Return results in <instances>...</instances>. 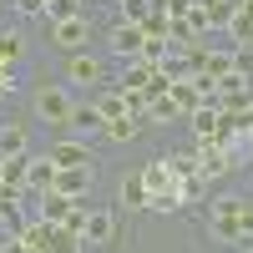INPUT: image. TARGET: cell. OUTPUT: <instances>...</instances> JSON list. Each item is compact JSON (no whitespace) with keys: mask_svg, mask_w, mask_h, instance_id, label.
Returning <instances> with one entry per match:
<instances>
[{"mask_svg":"<svg viewBox=\"0 0 253 253\" xmlns=\"http://www.w3.org/2000/svg\"><path fill=\"white\" fill-rule=\"evenodd\" d=\"M26 152V126H0V157H20Z\"/></svg>","mask_w":253,"mask_h":253,"instance_id":"22","label":"cell"},{"mask_svg":"<svg viewBox=\"0 0 253 253\" xmlns=\"http://www.w3.org/2000/svg\"><path fill=\"white\" fill-rule=\"evenodd\" d=\"M137 172L147 182V208H157V213H177V208H187L198 198V187H203V177H182L172 167V157H152L147 167H137Z\"/></svg>","mask_w":253,"mask_h":253,"instance_id":"1","label":"cell"},{"mask_svg":"<svg viewBox=\"0 0 253 253\" xmlns=\"http://www.w3.org/2000/svg\"><path fill=\"white\" fill-rule=\"evenodd\" d=\"M233 71L238 76H253V46H238L233 51Z\"/></svg>","mask_w":253,"mask_h":253,"instance_id":"31","label":"cell"},{"mask_svg":"<svg viewBox=\"0 0 253 253\" xmlns=\"http://www.w3.org/2000/svg\"><path fill=\"white\" fill-rule=\"evenodd\" d=\"M46 157H51L56 167H86V162H91V147H86V142H71V137H61Z\"/></svg>","mask_w":253,"mask_h":253,"instance_id":"7","label":"cell"},{"mask_svg":"<svg viewBox=\"0 0 253 253\" xmlns=\"http://www.w3.org/2000/svg\"><path fill=\"white\" fill-rule=\"evenodd\" d=\"M0 66H10V61H0Z\"/></svg>","mask_w":253,"mask_h":253,"instance_id":"38","label":"cell"},{"mask_svg":"<svg viewBox=\"0 0 253 253\" xmlns=\"http://www.w3.org/2000/svg\"><path fill=\"white\" fill-rule=\"evenodd\" d=\"M228 31H233V41H238V46H253V0L233 10V20H228Z\"/></svg>","mask_w":253,"mask_h":253,"instance_id":"19","label":"cell"},{"mask_svg":"<svg viewBox=\"0 0 253 253\" xmlns=\"http://www.w3.org/2000/svg\"><path fill=\"white\" fill-rule=\"evenodd\" d=\"M243 208V198H233V193H223V198H213V213H238Z\"/></svg>","mask_w":253,"mask_h":253,"instance_id":"32","label":"cell"},{"mask_svg":"<svg viewBox=\"0 0 253 253\" xmlns=\"http://www.w3.org/2000/svg\"><path fill=\"white\" fill-rule=\"evenodd\" d=\"M107 71H101V61L86 56V51H71V66H66V81H81V86H91V81H101Z\"/></svg>","mask_w":253,"mask_h":253,"instance_id":"10","label":"cell"},{"mask_svg":"<svg viewBox=\"0 0 253 253\" xmlns=\"http://www.w3.org/2000/svg\"><path fill=\"white\" fill-rule=\"evenodd\" d=\"M71 112H76V101L66 86H41L36 91V117L41 126H71Z\"/></svg>","mask_w":253,"mask_h":253,"instance_id":"2","label":"cell"},{"mask_svg":"<svg viewBox=\"0 0 253 253\" xmlns=\"http://www.w3.org/2000/svg\"><path fill=\"white\" fill-rule=\"evenodd\" d=\"M238 228H243V238H253V203L243 198V208H238Z\"/></svg>","mask_w":253,"mask_h":253,"instance_id":"33","label":"cell"},{"mask_svg":"<svg viewBox=\"0 0 253 253\" xmlns=\"http://www.w3.org/2000/svg\"><path fill=\"white\" fill-rule=\"evenodd\" d=\"M193 152H198V177H203V182H218V177H228V167H233L228 137H223V142H198Z\"/></svg>","mask_w":253,"mask_h":253,"instance_id":"3","label":"cell"},{"mask_svg":"<svg viewBox=\"0 0 253 253\" xmlns=\"http://www.w3.org/2000/svg\"><path fill=\"white\" fill-rule=\"evenodd\" d=\"M26 253H31V248H26Z\"/></svg>","mask_w":253,"mask_h":253,"instance_id":"40","label":"cell"},{"mask_svg":"<svg viewBox=\"0 0 253 253\" xmlns=\"http://www.w3.org/2000/svg\"><path fill=\"white\" fill-rule=\"evenodd\" d=\"M101 132H107V137H112V142H132V137H137V132H147V126H142V122H137V117H132V112H122V117H112V122H107V126H101Z\"/></svg>","mask_w":253,"mask_h":253,"instance_id":"18","label":"cell"},{"mask_svg":"<svg viewBox=\"0 0 253 253\" xmlns=\"http://www.w3.org/2000/svg\"><path fill=\"white\" fill-rule=\"evenodd\" d=\"M46 15L51 20H71V15H81V5L76 0H46Z\"/></svg>","mask_w":253,"mask_h":253,"instance_id":"29","label":"cell"},{"mask_svg":"<svg viewBox=\"0 0 253 253\" xmlns=\"http://www.w3.org/2000/svg\"><path fill=\"white\" fill-rule=\"evenodd\" d=\"M96 112L107 117V122H112V117H122V112H126V107H122V91H107V96L96 101Z\"/></svg>","mask_w":253,"mask_h":253,"instance_id":"30","label":"cell"},{"mask_svg":"<svg viewBox=\"0 0 253 253\" xmlns=\"http://www.w3.org/2000/svg\"><path fill=\"white\" fill-rule=\"evenodd\" d=\"M46 253H81V238H76V233H66V228L56 223V233H51V243H46Z\"/></svg>","mask_w":253,"mask_h":253,"instance_id":"23","label":"cell"},{"mask_svg":"<svg viewBox=\"0 0 253 253\" xmlns=\"http://www.w3.org/2000/svg\"><path fill=\"white\" fill-rule=\"evenodd\" d=\"M0 96H5V86H0Z\"/></svg>","mask_w":253,"mask_h":253,"instance_id":"39","label":"cell"},{"mask_svg":"<svg viewBox=\"0 0 253 253\" xmlns=\"http://www.w3.org/2000/svg\"><path fill=\"white\" fill-rule=\"evenodd\" d=\"M147 15H152V0H122V20H132V26H142Z\"/></svg>","mask_w":253,"mask_h":253,"instance_id":"26","label":"cell"},{"mask_svg":"<svg viewBox=\"0 0 253 253\" xmlns=\"http://www.w3.org/2000/svg\"><path fill=\"white\" fill-rule=\"evenodd\" d=\"M208 228H213V238H223V243H243L238 213H208Z\"/></svg>","mask_w":253,"mask_h":253,"instance_id":"16","label":"cell"},{"mask_svg":"<svg viewBox=\"0 0 253 253\" xmlns=\"http://www.w3.org/2000/svg\"><path fill=\"white\" fill-rule=\"evenodd\" d=\"M71 126H76V132H101V126H107V117H101L96 101H91V107H76V112H71Z\"/></svg>","mask_w":253,"mask_h":253,"instance_id":"21","label":"cell"},{"mask_svg":"<svg viewBox=\"0 0 253 253\" xmlns=\"http://www.w3.org/2000/svg\"><path fill=\"white\" fill-rule=\"evenodd\" d=\"M86 187H91V162L86 167H61L56 172V193H66V198H86Z\"/></svg>","mask_w":253,"mask_h":253,"instance_id":"6","label":"cell"},{"mask_svg":"<svg viewBox=\"0 0 253 253\" xmlns=\"http://www.w3.org/2000/svg\"><path fill=\"white\" fill-rule=\"evenodd\" d=\"M15 10H20V15H41V10H46V0H15Z\"/></svg>","mask_w":253,"mask_h":253,"instance_id":"34","label":"cell"},{"mask_svg":"<svg viewBox=\"0 0 253 253\" xmlns=\"http://www.w3.org/2000/svg\"><path fill=\"white\" fill-rule=\"evenodd\" d=\"M0 223L10 228V238H20V228H26V213H20L15 203H0Z\"/></svg>","mask_w":253,"mask_h":253,"instance_id":"27","label":"cell"},{"mask_svg":"<svg viewBox=\"0 0 253 253\" xmlns=\"http://www.w3.org/2000/svg\"><path fill=\"white\" fill-rule=\"evenodd\" d=\"M20 51H26V36L20 31H0V61H20Z\"/></svg>","mask_w":253,"mask_h":253,"instance_id":"25","label":"cell"},{"mask_svg":"<svg viewBox=\"0 0 253 253\" xmlns=\"http://www.w3.org/2000/svg\"><path fill=\"white\" fill-rule=\"evenodd\" d=\"M112 238H117V213H112V208H86V228H81V243L107 248Z\"/></svg>","mask_w":253,"mask_h":253,"instance_id":"4","label":"cell"},{"mask_svg":"<svg viewBox=\"0 0 253 253\" xmlns=\"http://www.w3.org/2000/svg\"><path fill=\"white\" fill-rule=\"evenodd\" d=\"M142 26H132V20H117V26H112V51L117 56H142Z\"/></svg>","mask_w":253,"mask_h":253,"instance_id":"9","label":"cell"},{"mask_svg":"<svg viewBox=\"0 0 253 253\" xmlns=\"http://www.w3.org/2000/svg\"><path fill=\"white\" fill-rule=\"evenodd\" d=\"M203 76H228V71H233V51H213V46H208V56H203V66H198Z\"/></svg>","mask_w":253,"mask_h":253,"instance_id":"20","label":"cell"},{"mask_svg":"<svg viewBox=\"0 0 253 253\" xmlns=\"http://www.w3.org/2000/svg\"><path fill=\"white\" fill-rule=\"evenodd\" d=\"M26 152H20V157H0V182H26Z\"/></svg>","mask_w":253,"mask_h":253,"instance_id":"24","label":"cell"},{"mask_svg":"<svg viewBox=\"0 0 253 253\" xmlns=\"http://www.w3.org/2000/svg\"><path fill=\"white\" fill-rule=\"evenodd\" d=\"M51 41L61 51H86V15H71V20H51Z\"/></svg>","mask_w":253,"mask_h":253,"instance_id":"5","label":"cell"},{"mask_svg":"<svg viewBox=\"0 0 253 253\" xmlns=\"http://www.w3.org/2000/svg\"><path fill=\"white\" fill-rule=\"evenodd\" d=\"M76 198H66V193H56V187H51V193H36V218H46V223H61V218H66V208H71Z\"/></svg>","mask_w":253,"mask_h":253,"instance_id":"12","label":"cell"},{"mask_svg":"<svg viewBox=\"0 0 253 253\" xmlns=\"http://www.w3.org/2000/svg\"><path fill=\"white\" fill-rule=\"evenodd\" d=\"M117 203H122V208H147V182H142V172H126V177L117 182Z\"/></svg>","mask_w":253,"mask_h":253,"instance_id":"13","label":"cell"},{"mask_svg":"<svg viewBox=\"0 0 253 253\" xmlns=\"http://www.w3.org/2000/svg\"><path fill=\"white\" fill-rule=\"evenodd\" d=\"M187 122H193V137H198V142H223V122H218V107H198V112L187 117Z\"/></svg>","mask_w":253,"mask_h":253,"instance_id":"11","label":"cell"},{"mask_svg":"<svg viewBox=\"0 0 253 253\" xmlns=\"http://www.w3.org/2000/svg\"><path fill=\"white\" fill-rule=\"evenodd\" d=\"M172 101H177V112H182V117H193V112L203 107V91H198V81H193V76L172 81Z\"/></svg>","mask_w":253,"mask_h":253,"instance_id":"14","label":"cell"},{"mask_svg":"<svg viewBox=\"0 0 253 253\" xmlns=\"http://www.w3.org/2000/svg\"><path fill=\"white\" fill-rule=\"evenodd\" d=\"M51 233H56V223H46V218H31L26 228H20V243H26L31 253H46V243H51Z\"/></svg>","mask_w":253,"mask_h":253,"instance_id":"15","label":"cell"},{"mask_svg":"<svg viewBox=\"0 0 253 253\" xmlns=\"http://www.w3.org/2000/svg\"><path fill=\"white\" fill-rule=\"evenodd\" d=\"M61 228L81 238V228H86V208H81V203H71V208H66V218H61Z\"/></svg>","mask_w":253,"mask_h":253,"instance_id":"28","label":"cell"},{"mask_svg":"<svg viewBox=\"0 0 253 253\" xmlns=\"http://www.w3.org/2000/svg\"><path fill=\"white\" fill-rule=\"evenodd\" d=\"M147 117H152V126H167V122H182L177 101H172V86H167L162 96H152V107H147Z\"/></svg>","mask_w":253,"mask_h":253,"instance_id":"17","label":"cell"},{"mask_svg":"<svg viewBox=\"0 0 253 253\" xmlns=\"http://www.w3.org/2000/svg\"><path fill=\"white\" fill-rule=\"evenodd\" d=\"M238 137H253V101L243 107V132H238Z\"/></svg>","mask_w":253,"mask_h":253,"instance_id":"35","label":"cell"},{"mask_svg":"<svg viewBox=\"0 0 253 253\" xmlns=\"http://www.w3.org/2000/svg\"><path fill=\"white\" fill-rule=\"evenodd\" d=\"M238 253H253V238H243V243H238Z\"/></svg>","mask_w":253,"mask_h":253,"instance_id":"37","label":"cell"},{"mask_svg":"<svg viewBox=\"0 0 253 253\" xmlns=\"http://www.w3.org/2000/svg\"><path fill=\"white\" fill-rule=\"evenodd\" d=\"M56 172H61V167H56L51 157H31V162H26V187H31V193H51V187H56Z\"/></svg>","mask_w":253,"mask_h":253,"instance_id":"8","label":"cell"},{"mask_svg":"<svg viewBox=\"0 0 253 253\" xmlns=\"http://www.w3.org/2000/svg\"><path fill=\"white\" fill-rule=\"evenodd\" d=\"M0 253H26V243H20V238H5V243H0Z\"/></svg>","mask_w":253,"mask_h":253,"instance_id":"36","label":"cell"}]
</instances>
